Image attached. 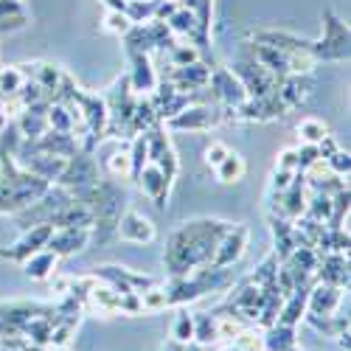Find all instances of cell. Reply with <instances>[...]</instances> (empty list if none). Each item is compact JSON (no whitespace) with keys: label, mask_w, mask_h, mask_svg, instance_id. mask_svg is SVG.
I'll list each match as a JSON object with an SVG mask.
<instances>
[{"label":"cell","mask_w":351,"mask_h":351,"mask_svg":"<svg viewBox=\"0 0 351 351\" xmlns=\"http://www.w3.org/2000/svg\"><path fill=\"white\" fill-rule=\"evenodd\" d=\"M68 289H71V278H65V276H60V278H53V281H51V292L68 295Z\"/></svg>","instance_id":"obj_44"},{"label":"cell","mask_w":351,"mask_h":351,"mask_svg":"<svg viewBox=\"0 0 351 351\" xmlns=\"http://www.w3.org/2000/svg\"><path fill=\"white\" fill-rule=\"evenodd\" d=\"M315 160H320L317 146H315V143H301V149H298V171L309 169Z\"/></svg>","instance_id":"obj_41"},{"label":"cell","mask_w":351,"mask_h":351,"mask_svg":"<svg viewBox=\"0 0 351 351\" xmlns=\"http://www.w3.org/2000/svg\"><path fill=\"white\" fill-rule=\"evenodd\" d=\"M48 130L73 135V115H71L68 104H62V101H51V107H48Z\"/></svg>","instance_id":"obj_28"},{"label":"cell","mask_w":351,"mask_h":351,"mask_svg":"<svg viewBox=\"0 0 351 351\" xmlns=\"http://www.w3.org/2000/svg\"><path fill=\"white\" fill-rule=\"evenodd\" d=\"M225 124L222 119V107H211V104H191L186 107L183 112L171 115L169 121H163L166 130H174V132H208L214 127Z\"/></svg>","instance_id":"obj_5"},{"label":"cell","mask_w":351,"mask_h":351,"mask_svg":"<svg viewBox=\"0 0 351 351\" xmlns=\"http://www.w3.org/2000/svg\"><path fill=\"white\" fill-rule=\"evenodd\" d=\"M214 171H217V180H219V183L230 186V183H239V180L245 178L247 163H245V158H242L239 152H228V158H225Z\"/></svg>","instance_id":"obj_26"},{"label":"cell","mask_w":351,"mask_h":351,"mask_svg":"<svg viewBox=\"0 0 351 351\" xmlns=\"http://www.w3.org/2000/svg\"><path fill=\"white\" fill-rule=\"evenodd\" d=\"M56 261H60V256L51 253L48 247H43V250H37L34 256H28L23 261V273L32 281H48L56 270Z\"/></svg>","instance_id":"obj_21"},{"label":"cell","mask_w":351,"mask_h":351,"mask_svg":"<svg viewBox=\"0 0 351 351\" xmlns=\"http://www.w3.org/2000/svg\"><path fill=\"white\" fill-rule=\"evenodd\" d=\"M228 143H222V141H211L208 146H206V152H202V158H206V163L211 166V169H217L225 158H228Z\"/></svg>","instance_id":"obj_39"},{"label":"cell","mask_w":351,"mask_h":351,"mask_svg":"<svg viewBox=\"0 0 351 351\" xmlns=\"http://www.w3.org/2000/svg\"><path fill=\"white\" fill-rule=\"evenodd\" d=\"M326 160V166H329V171L332 174H340V178H348V171H351V158H348V152L346 149H335L329 158H324Z\"/></svg>","instance_id":"obj_36"},{"label":"cell","mask_w":351,"mask_h":351,"mask_svg":"<svg viewBox=\"0 0 351 351\" xmlns=\"http://www.w3.org/2000/svg\"><path fill=\"white\" fill-rule=\"evenodd\" d=\"M324 28H326V37L320 40V43H312L309 53H312V60H326V62H343L348 60V25L340 23L335 17L332 9L324 12Z\"/></svg>","instance_id":"obj_4"},{"label":"cell","mask_w":351,"mask_h":351,"mask_svg":"<svg viewBox=\"0 0 351 351\" xmlns=\"http://www.w3.org/2000/svg\"><path fill=\"white\" fill-rule=\"evenodd\" d=\"M130 152H115L110 155L107 160V171L112 174V178H130Z\"/></svg>","instance_id":"obj_38"},{"label":"cell","mask_w":351,"mask_h":351,"mask_svg":"<svg viewBox=\"0 0 351 351\" xmlns=\"http://www.w3.org/2000/svg\"><path fill=\"white\" fill-rule=\"evenodd\" d=\"M93 276L101 278L104 284H110L112 289H119V292H135V295H141L143 289L160 284V281L152 278V276H141V273H132V270L119 267V265H104V267H99Z\"/></svg>","instance_id":"obj_10"},{"label":"cell","mask_w":351,"mask_h":351,"mask_svg":"<svg viewBox=\"0 0 351 351\" xmlns=\"http://www.w3.org/2000/svg\"><path fill=\"white\" fill-rule=\"evenodd\" d=\"M23 82H25V76H23L20 68H3V71H0V101L14 99L17 90L23 87Z\"/></svg>","instance_id":"obj_29"},{"label":"cell","mask_w":351,"mask_h":351,"mask_svg":"<svg viewBox=\"0 0 351 351\" xmlns=\"http://www.w3.org/2000/svg\"><path fill=\"white\" fill-rule=\"evenodd\" d=\"M130 60H132V73H130L132 90H138V93H152L160 79H158L155 68L149 65V53H135V51H130Z\"/></svg>","instance_id":"obj_19"},{"label":"cell","mask_w":351,"mask_h":351,"mask_svg":"<svg viewBox=\"0 0 351 351\" xmlns=\"http://www.w3.org/2000/svg\"><path fill=\"white\" fill-rule=\"evenodd\" d=\"M51 230H53L51 225H34V228H28L17 245L0 247V258H9V261H17V265H23L28 256H34L37 250H43V247L48 245Z\"/></svg>","instance_id":"obj_14"},{"label":"cell","mask_w":351,"mask_h":351,"mask_svg":"<svg viewBox=\"0 0 351 351\" xmlns=\"http://www.w3.org/2000/svg\"><path fill=\"white\" fill-rule=\"evenodd\" d=\"M219 351H237V348H233V346H222Z\"/></svg>","instance_id":"obj_45"},{"label":"cell","mask_w":351,"mask_h":351,"mask_svg":"<svg viewBox=\"0 0 351 351\" xmlns=\"http://www.w3.org/2000/svg\"><path fill=\"white\" fill-rule=\"evenodd\" d=\"M141 309H143V312H163V309H169V306H166L163 284H155V287H149V289L141 292Z\"/></svg>","instance_id":"obj_33"},{"label":"cell","mask_w":351,"mask_h":351,"mask_svg":"<svg viewBox=\"0 0 351 351\" xmlns=\"http://www.w3.org/2000/svg\"><path fill=\"white\" fill-rule=\"evenodd\" d=\"M295 326H281V324H273L270 329L261 332V343H265V351H292L298 346V337H295Z\"/></svg>","instance_id":"obj_22"},{"label":"cell","mask_w":351,"mask_h":351,"mask_svg":"<svg viewBox=\"0 0 351 351\" xmlns=\"http://www.w3.org/2000/svg\"><path fill=\"white\" fill-rule=\"evenodd\" d=\"M104 104H107V132H104V138H124L127 127H130V119H132V110L138 104L135 90L130 84V76H121L110 87Z\"/></svg>","instance_id":"obj_3"},{"label":"cell","mask_w":351,"mask_h":351,"mask_svg":"<svg viewBox=\"0 0 351 351\" xmlns=\"http://www.w3.org/2000/svg\"><path fill=\"white\" fill-rule=\"evenodd\" d=\"M132 25H135V23H132V20H130L124 12H110V14H107V20H104V28H107V32H112V34H121V37L130 32Z\"/></svg>","instance_id":"obj_37"},{"label":"cell","mask_w":351,"mask_h":351,"mask_svg":"<svg viewBox=\"0 0 351 351\" xmlns=\"http://www.w3.org/2000/svg\"><path fill=\"white\" fill-rule=\"evenodd\" d=\"M276 93H278V99L284 101L287 110H295L309 99L312 79H309V73H287V76H281Z\"/></svg>","instance_id":"obj_17"},{"label":"cell","mask_w":351,"mask_h":351,"mask_svg":"<svg viewBox=\"0 0 351 351\" xmlns=\"http://www.w3.org/2000/svg\"><path fill=\"white\" fill-rule=\"evenodd\" d=\"M250 56H253L258 65H265L270 73L287 76V51H278V48H273V45L256 43V45H250Z\"/></svg>","instance_id":"obj_23"},{"label":"cell","mask_w":351,"mask_h":351,"mask_svg":"<svg viewBox=\"0 0 351 351\" xmlns=\"http://www.w3.org/2000/svg\"><path fill=\"white\" fill-rule=\"evenodd\" d=\"M99 178H101V171H99L96 160L90 158V152H82L79 149L73 158H68L65 171L60 174L56 186H62L71 194H76V191H84V189H90L93 183H99Z\"/></svg>","instance_id":"obj_7"},{"label":"cell","mask_w":351,"mask_h":351,"mask_svg":"<svg viewBox=\"0 0 351 351\" xmlns=\"http://www.w3.org/2000/svg\"><path fill=\"white\" fill-rule=\"evenodd\" d=\"M208 87L214 90L211 96H214L222 107H239L242 101H247V90H245L242 82L233 76L228 68H214Z\"/></svg>","instance_id":"obj_12"},{"label":"cell","mask_w":351,"mask_h":351,"mask_svg":"<svg viewBox=\"0 0 351 351\" xmlns=\"http://www.w3.org/2000/svg\"><path fill=\"white\" fill-rule=\"evenodd\" d=\"M135 183L141 186V191L149 197L158 208L166 206L169 191H171V178H169L163 169H158L155 163H146V166L141 169V174H138V180H135Z\"/></svg>","instance_id":"obj_15"},{"label":"cell","mask_w":351,"mask_h":351,"mask_svg":"<svg viewBox=\"0 0 351 351\" xmlns=\"http://www.w3.org/2000/svg\"><path fill=\"white\" fill-rule=\"evenodd\" d=\"M48 351H71L68 346H62V348H48Z\"/></svg>","instance_id":"obj_46"},{"label":"cell","mask_w":351,"mask_h":351,"mask_svg":"<svg viewBox=\"0 0 351 351\" xmlns=\"http://www.w3.org/2000/svg\"><path fill=\"white\" fill-rule=\"evenodd\" d=\"M298 135H301V141L304 143H320L326 135H329V130H326V124L320 121V119H315V115H309V119H304L301 124H298Z\"/></svg>","instance_id":"obj_31"},{"label":"cell","mask_w":351,"mask_h":351,"mask_svg":"<svg viewBox=\"0 0 351 351\" xmlns=\"http://www.w3.org/2000/svg\"><path fill=\"white\" fill-rule=\"evenodd\" d=\"M90 239H93L90 228H53L45 247L56 256H73L90 245Z\"/></svg>","instance_id":"obj_13"},{"label":"cell","mask_w":351,"mask_h":351,"mask_svg":"<svg viewBox=\"0 0 351 351\" xmlns=\"http://www.w3.org/2000/svg\"><path fill=\"white\" fill-rule=\"evenodd\" d=\"M115 237L130 245H149V242H155V225L149 217L127 208L119 219V228H115Z\"/></svg>","instance_id":"obj_11"},{"label":"cell","mask_w":351,"mask_h":351,"mask_svg":"<svg viewBox=\"0 0 351 351\" xmlns=\"http://www.w3.org/2000/svg\"><path fill=\"white\" fill-rule=\"evenodd\" d=\"M230 346L237 351H265V343H261V335L253 329H242L237 337L230 340Z\"/></svg>","instance_id":"obj_35"},{"label":"cell","mask_w":351,"mask_h":351,"mask_svg":"<svg viewBox=\"0 0 351 351\" xmlns=\"http://www.w3.org/2000/svg\"><path fill=\"white\" fill-rule=\"evenodd\" d=\"M20 3L17 0H0V17H12V14H20Z\"/></svg>","instance_id":"obj_43"},{"label":"cell","mask_w":351,"mask_h":351,"mask_svg":"<svg viewBox=\"0 0 351 351\" xmlns=\"http://www.w3.org/2000/svg\"><path fill=\"white\" fill-rule=\"evenodd\" d=\"M53 324H56L53 317H34V320H28V324L20 326V337H25L28 343H34V346H45L48 348Z\"/></svg>","instance_id":"obj_25"},{"label":"cell","mask_w":351,"mask_h":351,"mask_svg":"<svg viewBox=\"0 0 351 351\" xmlns=\"http://www.w3.org/2000/svg\"><path fill=\"white\" fill-rule=\"evenodd\" d=\"M340 304H343V289L340 287L320 284V281H315L309 287V295H306V312L309 315H335Z\"/></svg>","instance_id":"obj_18"},{"label":"cell","mask_w":351,"mask_h":351,"mask_svg":"<svg viewBox=\"0 0 351 351\" xmlns=\"http://www.w3.org/2000/svg\"><path fill=\"white\" fill-rule=\"evenodd\" d=\"M270 230H273V242H276V258L278 261H287L289 253L295 250V225L284 217H273L270 214Z\"/></svg>","instance_id":"obj_20"},{"label":"cell","mask_w":351,"mask_h":351,"mask_svg":"<svg viewBox=\"0 0 351 351\" xmlns=\"http://www.w3.org/2000/svg\"><path fill=\"white\" fill-rule=\"evenodd\" d=\"M295 174L298 171H287V169H273V178H270V191L273 194H284L292 180H295Z\"/></svg>","instance_id":"obj_40"},{"label":"cell","mask_w":351,"mask_h":351,"mask_svg":"<svg viewBox=\"0 0 351 351\" xmlns=\"http://www.w3.org/2000/svg\"><path fill=\"white\" fill-rule=\"evenodd\" d=\"M166 132L169 130L163 124H155V127H149L143 132L146 135V155H149V163L163 169L169 178L174 180V178H178L180 163H178V152H174V146H171V138Z\"/></svg>","instance_id":"obj_8"},{"label":"cell","mask_w":351,"mask_h":351,"mask_svg":"<svg viewBox=\"0 0 351 351\" xmlns=\"http://www.w3.org/2000/svg\"><path fill=\"white\" fill-rule=\"evenodd\" d=\"M169 60H171V68H186V65L199 62V51L194 45H171Z\"/></svg>","instance_id":"obj_34"},{"label":"cell","mask_w":351,"mask_h":351,"mask_svg":"<svg viewBox=\"0 0 351 351\" xmlns=\"http://www.w3.org/2000/svg\"><path fill=\"white\" fill-rule=\"evenodd\" d=\"M276 169L298 171V149H281L278 158H276Z\"/></svg>","instance_id":"obj_42"},{"label":"cell","mask_w":351,"mask_h":351,"mask_svg":"<svg viewBox=\"0 0 351 351\" xmlns=\"http://www.w3.org/2000/svg\"><path fill=\"white\" fill-rule=\"evenodd\" d=\"M149 163V155H146V135H135L132 138V146H130V180H138L141 169Z\"/></svg>","instance_id":"obj_30"},{"label":"cell","mask_w":351,"mask_h":351,"mask_svg":"<svg viewBox=\"0 0 351 351\" xmlns=\"http://www.w3.org/2000/svg\"><path fill=\"white\" fill-rule=\"evenodd\" d=\"M304 320L320 335H326V337H340L343 332H348V315H304Z\"/></svg>","instance_id":"obj_24"},{"label":"cell","mask_w":351,"mask_h":351,"mask_svg":"<svg viewBox=\"0 0 351 351\" xmlns=\"http://www.w3.org/2000/svg\"><path fill=\"white\" fill-rule=\"evenodd\" d=\"M247 239H250V230L245 225H230L225 230V237L219 239L214 258H211V267H233L237 261L245 256L247 250Z\"/></svg>","instance_id":"obj_9"},{"label":"cell","mask_w":351,"mask_h":351,"mask_svg":"<svg viewBox=\"0 0 351 351\" xmlns=\"http://www.w3.org/2000/svg\"><path fill=\"white\" fill-rule=\"evenodd\" d=\"M315 278L320 284H332L346 289L348 287V256L346 253H320Z\"/></svg>","instance_id":"obj_16"},{"label":"cell","mask_w":351,"mask_h":351,"mask_svg":"<svg viewBox=\"0 0 351 351\" xmlns=\"http://www.w3.org/2000/svg\"><path fill=\"white\" fill-rule=\"evenodd\" d=\"M292 351H304V348H298V346H295V348H292Z\"/></svg>","instance_id":"obj_47"},{"label":"cell","mask_w":351,"mask_h":351,"mask_svg":"<svg viewBox=\"0 0 351 351\" xmlns=\"http://www.w3.org/2000/svg\"><path fill=\"white\" fill-rule=\"evenodd\" d=\"M233 287V273L228 267H199L189 276H174L163 284L166 306H186L191 301H199L208 292H225Z\"/></svg>","instance_id":"obj_2"},{"label":"cell","mask_w":351,"mask_h":351,"mask_svg":"<svg viewBox=\"0 0 351 351\" xmlns=\"http://www.w3.org/2000/svg\"><path fill=\"white\" fill-rule=\"evenodd\" d=\"M194 343H199V346L217 343V315L214 312L194 315Z\"/></svg>","instance_id":"obj_27"},{"label":"cell","mask_w":351,"mask_h":351,"mask_svg":"<svg viewBox=\"0 0 351 351\" xmlns=\"http://www.w3.org/2000/svg\"><path fill=\"white\" fill-rule=\"evenodd\" d=\"M230 73L242 82V87L247 90V99H261V96L276 93V87L281 82V76L270 73L265 65H258L253 56H245V60H239L237 65H233Z\"/></svg>","instance_id":"obj_6"},{"label":"cell","mask_w":351,"mask_h":351,"mask_svg":"<svg viewBox=\"0 0 351 351\" xmlns=\"http://www.w3.org/2000/svg\"><path fill=\"white\" fill-rule=\"evenodd\" d=\"M171 340L174 343H183V346L194 340V315L180 312L178 317H174V324H171Z\"/></svg>","instance_id":"obj_32"},{"label":"cell","mask_w":351,"mask_h":351,"mask_svg":"<svg viewBox=\"0 0 351 351\" xmlns=\"http://www.w3.org/2000/svg\"><path fill=\"white\" fill-rule=\"evenodd\" d=\"M228 228L230 222L222 219H191L183 222L180 228H174L163 250L166 273L174 278V276H189L199 267H208Z\"/></svg>","instance_id":"obj_1"}]
</instances>
